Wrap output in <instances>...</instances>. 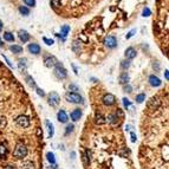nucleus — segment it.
<instances>
[{
  "mask_svg": "<svg viewBox=\"0 0 169 169\" xmlns=\"http://www.w3.org/2000/svg\"><path fill=\"white\" fill-rule=\"evenodd\" d=\"M7 156V148L5 144L0 143V158H6Z\"/></svg>",
  "mask_w": 169,
  "mask_h": 169,
  "instance_id": "b1692460",
  "label": "nucleus"
},
{
  "mask_svg": "<svg viewBox=\"0 0 169 169\" xmlns=\"http://www.w3.org/2000/svg\"><path fill=\"white\" fill-rule=\"evenodd\" d=\"M24 3H25L26 6H28V7L36 6V0H24Z\"/></svg>",
  "mask_w": 169,
  "mask_h": 169,
  "instance_id": "c9c22d12",
  "label": "nucleus"
},
{
  "mask_svg": "<svg viewBox=\"0 0 169 169\" xmlns=\"http://www.w3.org/2000/svg\"><path fill=\"white\" fill-rule=\"evenodd\" d=\"M19 69H20V70H25L26 69V59L25 58L19 61Z\"/></svg>",
  "mask_w": 169,
  "mask_h": 169,
  "instance_id": "72a5a7b5",
  "label": "nucleus"
},
{
  "mask_svg": "<svg viewBox=\"0 0 169 169\" xmlns=\"http://www.w3.org/2000/svg\"><path fill=\"white\" fill-rule=\"evenodd\" d=\"M153 67H154V70L158 71V70H160V64H158L157 62H154V64H153Z\"/></svg>",
  "mask_w": 169,
  "mask_h": 169,
  "instance_id": "37998d69",
  "label": "nucleus"
},
{
  "mask_svg": "<svg viewBox=\"0 0 169 169\" xmlns=\"http://www.w3.org/2000/svg\"><path fill=\"white\" fill-rule=\"evenodd\" d=\"M148 82H149V84H150L151 86H154V88H158V86H161V84H162L161 79L158 78L157 76H155V75H151V76H149V79H148Z\"/></svg>",
  "mask_w": 169,
  "mask_h": 169,
  "instance_id": "1a4fd4ad",
  "label": "nucleus"
},
{
  "mask_svg": "<svg viewBox=\"0 0 169 169\" xmlns=\"http://www.w3.org/2000/svg\"><path fill=\"white\" fill-rule=\"evenodd\" d=\"M28 154V150H27V148L25 144L23 143H18L15 145V149H14V151H13V155L15 158H19V160H23V158H25Z\"/></svg>",
  "mask_w": 169,
  "mask_h": 169,
  "instance_id": "f257e3e1",
  "label": "nucleus"
},
{
  "mask_svg": "<svg viewBox=\"0 0 169 169\" xmlns=\"http://www.w3.org/2000/svg\"><path fill=\"white\" fill-rule=\"evenodd\" d=\"M7 124V120L4 116H0V129H4Z\"/></svg>",
  "mask_w": 169,
  "mask_h": 169,
  "instance_id": "2f4dec72",
  "label": "nucleus"
},
{
  "mask_svg": "<svg viewBox=\"0 0 169 169\" xmlns=\"http://www.w3.org/2000/svg\"><path fill=\"white\" fill-rule=\"evenodd\" d=\"M1 31H3V22L0 20V32H1Z\"/></svg>",
  "mask_w": 169,
  "mask_h": 169,
  "instance_id": "3c124183",
  "label": "nucleus"
},
{
  "mask_svg": "<svg viewBox=\"0 0 169 169\" xmlns=\"http://www.w3.org/2000/svg\"><path fill=\"white\" fill-rule=\"evenodd\" d=\"M53 75H55L58 79H65V78L67 77V71H66V69L63 66V64L58 62V64L55 66Z\"/></svg>",
  "mask_w": 169,
  "mask_h": 169,
  "instance_id": "7ed1b4c3",
  "label": "nucleus"
},
{
  "mask_svg": "<svg viewBox=\"0 0 169 169\" xmlns=\"http://www.w3.org/2000/svg\"><path fill=\"white\" fill-rule=\"evenodd\" d=\"M73 130H75V125L73 124H67L66 125V128H65V136H67V135H70V134H72L73 133Z\"/></svg>",
  "mask_w": 169,
  "mask_h": 169,
  "instance_id": "a878e982",
  "label": "nucleus"
},
{
  "mask_svg": "<svg viewBox=\"0 0 169 169\" xmlns=\"http://www.w3.org/2000/svg\"><path fill=\"white\" fill-rule=\"evenodd\" d=\"M15 123L20 128H28L30 125H31V120L25 115H20L15 118Z\"/></svg>",
  "mask_w": 169,
  "mask_h": 169,
  "instance_id": "39448f33",
  "label": "nucleus"
},
{
  "mask_svg": "<svg viewBox=\"0 0 169 169\" xmlns=\"http://www.w3.org/2000/svg\"><path fill=\"white\" fill-rule=\"evenodd\" d=\"M81 48H82V43L79 42V40H75V42H73V44H72V50H73V52L79 53V51H81Z\"/></svg>",
  "mask_w": 169,
  "mask_h": 169,
  "instance_id": "4be33fe9",
  "label": "nucleus"
},
{
  "mask_svg": "<svg viewBox=\"0 0 169 169\" xmlns=\"http://www.w3.org/2000/svg\"><path fill=\"white\" fill-rule=\"evenodd\" d=\"M18 36H19V39H20L23 43L28 42V39H30V34H28L27 31H25V30H20V31L18 32Z\"/></svg>",
  "mask_w": 169,
  "mask_h": 169,
  "instance_id": "2eb2a0df",
  "label": "nucleus"
},
{
  "mask_svg": "<svg viewBox=\"0 0 169 169\" xmlns=\"http://www.w3.org/2000/svg\"><path fill=\"white\" fill-rule=\"evenodd\" d=\"M123 90L127 94H130V92H133V86L130 84H125V85H123Z\"/></svg>",
  "mask_w": 169,
  "mask_h": 169,
  "instance_id": "473e14b6",
  "label": "nucleus"
},
{
  "mask_svg": "<svg viewBox=\"0 0 169 169\" xmlns=\"http://www.w3.org/2000/svg\"><path fill=\"white\" fill-rule=\"evenodd\" d=\"M160 105H161V99L158 98L157 96L150 98V101H149L148 104H147L149 110H157V109L160 108Z\"/></svg>",
  "mask_w": 169,
  "mask_h": 169,
  "instance_id": "423d86ee",
  "label": "nucleus"
},
{
  "mask_svg": "<svg viewBox=\"0 0 169 169\" xmlns=\"http://www.w3.org/2000/svg\"><path fill=\"white\" fill-rule=\"evenodd\" d=\"M130 137H131V142L135 143L137 141V137H136V134L134 131H130Z\"/></svg>",
  "mask_w": 169,
  "mask_h": 169,
  "instance_id": "79ce46f5",
  "label": "nucleus"
},
{
  "mask_svg": "<svg viewBox=\"0 0 169 169\" xmlns=\"http://www.w3.org/2000/svg\"><path fill=\"white\" fill-rule=\"evenodd\" d=\"M23 169H36V167H34V163H33V162L26 161V162H24V164H23Z\"/></svg>",
  "mask_w": 169,
  "mask_h": 169,
  "instance_id": "bb28decb",
  "label": "nucleus"
},
{
  "mask_svg": "<svg viewBox=\"0 0 169 169\" xmlns=\"http://www.w3.org/2000/svg\"><path fill=\"white\" fill-rule=\"evenodd\" d=\"M122 101H123V105H124V108H125V109H128L129 106H130V105H131V102H130V101H129V99H128V98H123V99H122Z\"/></svg>",
  "mask_w": 169,
  "mask_h": 169,
  "instance_id": "4c0bfd02",
  "label": "nucleus"
},
{
  "mask_svg": "<svg viewBox=\"0 0 169 169\" xmlns=\"http://www.w3.org/2000/svg\"><path fill=\"white\" fill-rule=\"evenodd\" d=\"M95 122H96V124H105L106 123V120H105V117L102 115V114H97L96 116H95Z\"/></svg>",
  "mask_w": 169,
  "mask_h": 169,
  "instance_id": "6ab92c4d",
  "label": "nucleus"
},
{
  "mask_svg": "<svg viewBox=\"0 0 169 169\" xmlns=\"http://www.w3.org/2000/svg\"><path fill=\"white\" fill-rule=\"evenodd\" d=\"M135 33H136V28H133V30H131V31H129V32L127 33L125 38H127V39H130V38H131V37H133V36H134Z\"/></svg>",
  "mask_w": 169,
  "mask_h": 169,
  "instance_id": "58836bf2",
  "label": "nucleus"
},
{
  "mask_svg": "<svg viewBox=\"0 0 169 169\" xmlns=\"http://www.w3.org/2000/svg\"><path fill=\"white\" fill-rule=\"evenodd\" d=\"M46 160L48 161L50 164H56V157H55V154L52 151H48L46 154Z\"/></svg>",
  "mask_w": 169,
  "mask_h": 169,
  "instance_id": "412c9836",
  "label": "nucleus"
},
{
  "mask_svg": "<svg viewBox=\"0 0 169 169\" xmlns=\"http://www.w3.org/2000/svg\"><path fill=\"white\" fill-rule=\"evenodd\" d=\"M82 116H83V111L81 110V109H75V110L70 114V117L73 122H78L82 118Z\"/></svg>",
  "mask_w": 169,
  "mask_h": 169,
  "instance_id": "f8f14e48",
  "label": "nucleus"
},
{
  "mask_svg": "<svg viewBox=\"0 0 169 169\" xmlns=\"http://www.w3.org/2000/svg\"><path fill=\"white\" fill-rule=\"evenodd\" d=\"M27 50H28V52H30V53H31V55H34V56H37V55L40 53V46H39L38 44H36V43L28 44Z\"/></svg>",
  "mask_w": 169,
  "mask_h": 169,
  "instance_id": "9d476101",
  "label": "nucleus"
},
{
  "mask_svg": "<svg viewBox=\"0 0 169 169\" xmlns=\"http://www.w3.org/2000/svg\"><path fill=\"white\" fill-rule=\"evenodd\" d=\"M57 120H58V122H61V123H67L69 115L66 114L65 110H59L58 114H57Z\"/></svg>",
  "mask_w": 169,
  "mask_h": 169,
  "instance_id": "9b49d317",
  "label": "nucleus"
},
{
  "mask_svg": "<svg viewBox=\"0 0 169 169\" xmlns=\"http://www.w3.org/2000/svg\"><path fill=\"white\" fill-rule=\"evenodd\" d=\"M4 59H5V61H6V63L8 64V66H9V67H12V64H11V63H9V61H8V59H7V58H6L5 56H4Z\"/></svg>",
  "mask_w": 169,
  "mask_h": 169,
  "instance_id": "09e8293b",
  "label": "nucleus"
},
{
  "mask_svg": "<svg viewBox=\"0 0 169 169\" xmlns=\"http://www.w3.org/2000/svg\"><path fill=\"white\" fill-rule=\"evenodd\" d=\"M131 129H133V127H131V125H127V127H125V130H127V131H130Z\"/></svg>",
  "mask_w": 169,
  "mask_h": 169,
  "instance_id": "8fccbe9b",
  "label": "nucleus"
},
{
  "mask_svg": "<svg viewBox=\"0 0 169 169\" xmlns=\"http://www.w3.org/2000/svg\"><path fill=\"white\" fill-rule=\"evenodd\" d=\"M102 102L105 106H112L116 103V97L112 94H105L102 98Z\"/></svg>",
  "mask_w": 169,
  "mask_h": 169,
  "instance_id": "0eeeda50",
  "label": "nucleus"
},
{
  "mask_svg": "<svg viewBox=\"0 0 169 169\" xmlns=\"http://www.w3.org/2000/svg\"><path fill=\"white\" fill-rule=\"evenodd\" d=\"M25 81H26V83H27L28 86H36V82H34V79L31 76H26Z\"/></svg>",
  "mask_w": 169,
  "mask_h": 169,
  "instance_id": "c85d7f7f",
  "label": "nucleus"
},
{
  "mask_svg": "<svg viewBox=\"0 0 169 169\" xmlns=\"http://www.w3.org/2000/svg\"><path fill=\"white\" fill-rule=\"evenodd\" d=\"M43 40H44V43L46 44V45H52L55 42L52 40V39H48V38H46V37H44L43 38Z\"/></svg>",
  "mask_w": 169,
  "mask_h": 169,
  "instance_id": "ea45409f",
  "label": "nucleus"
},
{
  "mask_svg": "<svg viewBox=\"0 0 169 169\" xmlns=\"http://www.w3.org/2000/svg\"><path fill=\"white\" fill-rule=\"evenodd\" d=\"M45 124H46V127H47V131H48V138H52L53 137V135H55V127H53V124L50 122V121H45Z\"/></svg>",
  "mask_w": 169,
  "mask_h": 169,
  "instance_id": "f3484780",
  "label": "nucleus"
},
{
  "mask_svg": "<svg viewBox=\"0 0 169 169\" xmlns=\"http://www.w3.org/2000/svg\"><path fill=\"white\" fill-rule=\"evenodd\" d=\"M36 90H37V94H38V96H40V97H44V96H45V92H44V90H42L40 88H36Z\"/></svg>",
  "mask_w": 169,
  "mask_h": 169,
  "instance_id": "a19ab883",
  "label": "nucleus"
},
{
  "mask_svg": "<svg viewBox=\"0 0 169 169\" xmlns=\"http://www.w3.org/2000/svg\"><path fill=\"white\" fill-rule=\"evenodd\" d=\"M58 64V61L55 57H46L44 59V65L46 67H55Z\"/></svg>",
  "mask_w": 169,
  "mask_h": 169,
  "instance_id": "ddd939ff",
  "label": "nucleus"
},
{
  "mask_svg": "<svg viewBox=\"0 0 169 169\" xmlns=\"http://www.w3.org/2000/svg\"><path fill=\"white\" fill-rule=\"evenodd\" d=\"M144 101H145V94H138V95L136 96V102H137L138 104L143 103Z\"/></svg>",
  "mask_w": 169,
  "mask_h": 169,
  "instance_id": "c756f323",
  "label": "nucleus"
},
{
  "mask_svg": "<svg viewBox=\"0 0 169 169\" xmlns=\"http://www.w3.org/2000/svg\"><path fill=\"white\" fill-rule=\"evenodd\" d=\"M9 50H11V52L14 53V55L23 53V47L19 46V45H11V46H9Z\"/></svg>",
  "mask_w": 169,
  "mask_h": 169,
  "instance_id": "aec40b11",
  "label": "nucleus"
},
{
  "mask_svg": "<svg viewBox=\"0 0 169 169\" xmlns=\"http://www.w3.org/2000/svg\"><path fill=\"white\" fill-rule=\"evenodd\" d=\"M51 4L53 7H58L59 6V0H51Z\"/></svg>",
  "mask_w": 169,
  "mask_h": 169,
  "instance_id": "c03bdc74",
  "label": "nucleus"
},
{
  "mask_svg": "<svg viewBox=\"0 0 169 169\" xmlns=\"http://www.w3.org/2000/svg\"><path fill=\"white\" fill-rule=\"evenodd\" d=\"M121 67H122V70H128V69L130 67V61H128V59L122 61L121 62Z\"/></svg>",
  "mask_w": 169,
  "mask_h": 169,
  "instance_id": "cd10ccee",
  "label": "nucleus"
},
{
  "mask_svg": "<svg viewBox=\"0 0 169 169\" xmlns=\"http://www.w3.org/2000/svg\"><path fill=\"white\" fill-rule=\"evenodd\" d=\"M4 169H17V168H15L14 164H7V166H5Z\"/></svg>",
  "mask_w": 169,
  "mask_h": 169,
  "instance_id": "a18cd8bd",
  "label": "nucleus"
},
{
  "mask_svg": "<svg viewBox=\"0 0 169 169\" xmlns=\"http://www.w3.org/2000/svg\"><path fill=\"white\" fill-rule=\"evenodd\" d=\"M4 39L6 42H14V36L11 32H4Z\"/></svg>",
  "mask_w": 169,
  "mask_h": 169,
  "instance_id": "393cba45",
  "label": "nucleus"
},
{
  "mask_svg": "<svg viewBox=\"0 0 169 169\" xmlns=\"http://www.w3.org/2000/svg\"><path fill=\"white\" fill-rule=\"evenodd\" d=\"M71 156H72V158H75V156H76V153H73V151H72V153H71Z\"/></svg>",
  "mask_w": 169,
  "mask_h": 169,
  "instance_id": "603ef678",
  "label": "nucleus"
},
{
  "mask_svg": "<svg viewBox=\"0 0 169 169\" xmlns=\"http://www.w3.org/2000/svg\"><path fill=\"white\" fill-rule=\"evenodd\" d=\"M48 169H58V166L57 164H50V168Z\"/></svg>",
  "mask_w": 169,
  "mask_h": 169,
  "instance_id": "de8ad7c7",
  "label": "nucleus"
},
{
  "mask_svg": "<svg viewBox=\"0 0 169 169\" xmlns=\"http://www.w3.org/2000/svg\"><path fill=\"white\" fill-rule=\"evenodd\" d=\"M104 45L108 48H115L117 46V39L114 36H108L104 39Z\"/></svg>",
  "mask_w": 169,
  "mask_h": 169,
  "instance_id": "6e6552de",
  "label": "nucleus"
},
{
  "mask_svg": "<svg viewBox=\"0 0 169 169\" xmlns=\"http://www.w3.org/2000/svg\"><path fill=\"white\" fill-rule=\"evenodd\" d=\"M47 102L48 104L51 105V106H57L59 103H61V96H59L57 92L52 91V92H50L48 96H47Z\"/></svg>",
  "mask_w": 169,
  "mask_h": 169,
  "instance_id": "20e7f679",
  "label": "nucleus"
},
{
  "mask_svg": "<svg viewBox=\"0 0 169 169\" xmlns=\"http://www.w3.org/2000/svg\"><path fill=\"white\" fill-rule=\"evenodd\" d=\"M129 75H128V72H122L121 75H120V78H118V81H120V83L122 84V85H125V84H129Z\"/></svg>",
  "mask_w": 169,
  "mask_h": 169,
  "instance_id": "a211bd4d",
  "label": "nucleus"
},
{
  "mask_svg": "<svg viewBox=\"0 0 169 169\" xmlns=\"http://www.w3.org/2000/svg\"><path fill=\"white\" fill-rule=\"evenodd\" d=\"M105 120L108 121V123H110L111 125H117L118 124V120H120V118L116 116V114H110V115H109L105 118Z\"/></svg>",
  "mask_w": 169,
  "mask_h": 169,
  "instance_id": "dca6fc26",
  "label": "nucleus"
},
{
  "mask_svg": "<svg viewBox=\"0 0 169 169\" xmlns=\"http://www.w3.org/2000/svg\"><path fill=\"white\" fill-rule=\"evenodd\" d=\"M19 12H20L23 15H28L30 14V9L26 6H20L19 7Z\"/></svg>",
  "mask_w": 169,
  "mask_h": 169,
  "instance_id": "7c9ffc66",
  "label": "nucleus"
},
{
  "mask_svg": "<svg viewBox=\"0 0 169 169\" xmlns=\"http://www.w3.org/2000/svg\"><path fill=\"white\" fill-rule=\"evenodd\" d=\"M150 14H151V11H150V9H149L148 7H144V8H143V12H142V15H143V17H149Z\"/></svg>",
  "mask_w": 169,
  "mask_h": 169,
  "instance_id": "e433bc0d",
  "label": "nucleus"
},
{
  "mask_svg": "<svg viewBox=\"0 0 169 169\" xmlns=\"http://www.w3.org/2000/svg\"><path fill=\"white\" fill-rule=\"evenodd\" d=\"M69 90H70V92H76L77 94V91H79V88L77 85H75V84H70L69 85Z\"/></svg>",
  "mask_w": 169,
  "mask_h": 169,
  "instance_id": "f704fd0d",
  "label": "nucleus"
},
{
  "mask_svg": "<svg viewBox=\"0 0 169 169\" xmlns=\"http://www.w3.org/2000/svg\"><path fill=\"white\" fill-rule=\"evenodd\" d=\"M61 32H62V39L63 40H65V38H66V36H67V33L70 32V26L69 25H64L62 28H61Z\"/></svg>",
  "mask_w": 169,
  "mask_h": 169,
  "instance_id": "5701e85b",
  "label": "nucleus"
},
{
  "mask_svg": "<svg viewBox=\"0 0 169 169\" xmlns=\"http://www.w3.org/2000/svg\"><path fill=\"white\" fill-rule=\"evenodd\" d=\"M65 98H66V101L67 102H70V103H73V104H82L84 103V98L79 95L78 92H66L65 95Z\"/></svg>",
  "mask_w": 169,
  "mask_h": 169,
  "instance_id": "f03ea898",
  "label": "nucleus"
},
{
  "mask_svg": "<svg viewBox=\"0 0 169 169\" xmlns=\"http://www.w3.org/2000/svg\"><path fill=\"white\" fill-rule=\"evenodd\" d=\"M124 55H125V58L128 59V61H130V59H134V58L136 57L137 52H136V50H135L134 47H128V48L125 50Z\"/></svg>",
  "mask_w": 169,
  "mask_h": 169,
  "instance_id": "4468645a",
  "label": "nucleus"
},
{
  "mask_svg": "<svg viewBox=\"0 0 169 169\" xmlns=\"http://www.w3.org/2000/svg\"><path fill=\"white\" fill-rule=\"evenodd\" d=\"M164 78H166V81H169V73H168V70L164 71Z\"/></svg>",
  "mask_w": 169,
  "mask_h": 169,
  "instance_id": "49530a36",
  "label": "nucleus"
},
{
  "mask_svg": "<svg viewBox=\"0 0 169 169\" xmlns=\"http://www.w3.org/2000/svg\"><path fill=\"white\" fill-rule=\"evenodd\" d=\"M1 46H3V40L0 39V47H1Z\"/></svg>",
  "mask_w": 169,
  "mask_h": 169,
  "instance_id": "864d4df0",
  "label": "nucleus"
}]
</instances>
